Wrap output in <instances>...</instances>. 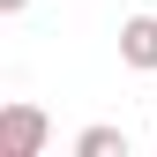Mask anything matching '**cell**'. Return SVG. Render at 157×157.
<instances>
[{
    "instance_id": "6da1fadb",
    "label": "cell",
    "mask_w": 157,
    "mask_h": 157,
    "mask_svg": "<svg viewBox=\"0 0 157 157\" xmlns=\"http://www.w3.org/2000/svg\"><path fill=\"white\" fill-rule=\"evenodd\" d=\"M45 142H52V120L30 105V97L0 105V157H45Z\"/></svg>"
},
{
    "instance_id": "7a4b0ae2",
    "label": "cell",
    "mask_w": 157,
    "mask_h": 157,
    "mask_svg": "<svg viewBox=\"0 0 157 157\" xmlns=\"http://www.w3.org/2000/svg\"><path fill=\"white\" fill-rule=\"evenodd\" d=\"M120 60L135 75H157V15H127L120 23Z\"/></svg>"
},
{
    "instance_id": "3957f363",
    "label": "cell",
    "mask_w": 157,
    "mask_h": 157,
    "mask_svg": "<svg viewBox=\"0 0 157 157\" xmlns=\"http://www.w3.org/2000/svg\"><path fill=\"white\" fill-rule=\"evenodd\" d=\"M75 157H127V135L120 127H82L75 135Z\"/></svg>"
},
{
    "instance_id": "277c9868",
    "label": "cell",
    "mask_w": 157,
    "mask_h": 157,
    "mask_svg": "<svg viewBox=\"0 0 157 157\" xmlns=\"http://www.w3.org/2000/svg\"><path fill=\"white\" fill-rule=\"evenodd\" d=\"M23 8H30V0H0V15H23Z\"/></svg>"
}]
</instances>
